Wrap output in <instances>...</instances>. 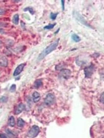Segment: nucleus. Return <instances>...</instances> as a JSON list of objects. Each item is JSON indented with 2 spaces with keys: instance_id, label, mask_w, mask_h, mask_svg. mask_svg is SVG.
Segmentation results:
<instances>
[{
  "instance_id": "obj_1",
  "label": "nucleus",
  "mask_w": 104,
  "mask_h": 138,
  "mask_svg": "<svg viewBox=\"0 0 104 138\" xmlns=\"http://www.w3.org/2000/svg\"><path fill=\"white\" fill-rule=\"evenodd\" d=\"M59 41V39L56 40L52 43L50 44V45L48 46L44 50L42 51L41 53L39 55L37 60L38 61H41L42 59L44 58L46 55L50 54L51 52L53 51L56 49L57 46H58V43Z\"/></svg>"
},
{
  "instance_id": "obj_2",
  "label": "nucleus",
  "mask_w": 104,
  "mask_h": 138,
  "mask_svg": "<svg viewBox=\"0 0 104 138\" xmlns=\"http://www.w3.org/2000/svg\"><path fill=\"white\" fill-rule=\"evenodd\" d=\"M39 132L40 130L38 126L37 125H33L29 130L28 133V136L29 138H35L39 133Z\"/></svg>"
},
{
  "instance_id": "obj_3",
  "label": "nucleus",
  "mask_w": 104,
  "mask_h": 138,
  "mask_svg": "<svg viewBox=\"0 0 104 138\" xmlns=\"http://www.w3.org/2000/svg\"><path fill=\"white\" fill-rule=\"evenodd\" d=\"M55 97L54 94L52 93H48L45 99V103L46 105L50 106L51 105L53 104L55 101Z\"/></svg>"
},
{
  "instance_id": "obj_4",
  "label": "nucleus",
  "mask_w": 104,
  "mask_h": 138,
  "mask_svg": "<svg viewBox=\"0 0 104 138\" xmlns=\"http://www.w3.org/2000/svg\"><path fill=\"white\" fill-rule=\"evenodd\" d=\"M94 71V67L93 65H91L89 67H87L84 69V73L85 76L87 78H89L91 76L93 72Z\"/></svg>"
},
{
  "instance_id": "obj_5",
  "label": "nucleus",
  "mask_w": 104,
  "mask_h": 138,
  "mask_svg": "<svg viewBox=\"0 0 104 138\" xmlns=\"http://www.w3.org/2000/svg\"><path fill=\"white\" fill-rule=\"evenodd\" d=\"M74 15L75 16V19L79 21V22H80L81 23H82L83 25H85L87 27H89L90 26L88 24L87 22L85 21V20L84 19V18L79 13L77 12L74 13Z\"/></svg>"
},
{
  "instance_id": "obj_6",
  "label": "nucleus",
  "mask_w": 104,
  "mask_h": 138,
  "mask_svg": "<svg viewBox=\"0 0 104 138\" xmlns=\"http://www.w3.org/2000/svg\"><path fill=\"white\" fill-rule=\"evenodd\" d=\"M25 66V63H22L20 65H19L15 69V70L13 72V75L14 76H16L18 75H20L21 73V72L23 70Z\"/></svg>"
},
{
  "instance_id": "obj_7",
  "label": "nucleus",
  "mask_w": 104,
  "mask_h": 138,
  "mask_svg": "<svg viewBox=\"0 0 104 138\" xmlns=\"http://www.w3.org/2000/svg\"><path fill=\"white\" fill-rule=\"evenodd\" d=\"M25 105L23 103H20L17 106L15 110L14 113L16 115L22 113L25 110Z\"/></svg>"
},
{
  "instance_id": "obj_8",
  "label": "nucleus",
  "mask_w": 104,
  "mask_h": 138,
  "mask_svg": "<svg viewBox=\"0 0 104 138\" xmlns=\"http://www.w3.org/2000/svg\"><path fill=\"white\" fill-rule=\"evenodd\" d=\"M70 71L69 70L67 69H62V70H61V73H60L61 76L65 79H68L70 76Z\"/></svg>"
},
{
  "instance_id": "obj_9",
  "label": "nucleus",
  "mask_w": 104,
  "mask_h": 138,
  "mask_svg": "<svg viewBox=\"0 0 104 138\" xmlns=\"http://www.w3.org/2000/svg\"><path fill=\"white\" fill-rule=\"evenodd\" d=\"M32 97H33V102L35 103H36L39 101L41 98L40 94L37 92H34L32 95Z\"/></svg>"
},
{
  "instance_id": "obj_10",
  "label": "nucleus",
  "mask_w": 104,
  "mask_h": 138,
  "mask_svg": "<svg viewBox=\"0 0 104 138\" xmlns=\"http://www.w3.org/2000/svg\"><path fill=\"white\" fill-rule=\"evenodd\" d=\"M12 23L15 25H18L19 21V15L15 14L13 15L12 19Z\"/></svg>"
},
{
  "instance_id": "obj_11",
  "label": "nucleus",
  "mask_w": 104,
  "mask_h": 138,
  "mask_svg": "<svg viewBox=\"0 0 104 138\" xmlns=\"http://www.w3.org/2000/svg\"><path fill=\"white\" fill-rule=\"evenodd\" d=\"M15 122L14 117L12 116H10L8 119V125L10 126L13 127L15 125Z\"/></svg>"
},
{
  "instance_id": "obj_12",
  "label": "nucleus",
  "mask_w": 104,
  "mask_h": 138,
  "mask_svg": "<svg viewBox=\"0 0 104 138\" xmlns=\"http://www.w3.org/2000/svg\"><path fill=\"white\" fill-rule=\"evenodd\" d=\"M42 84H43V82H42L41 79H38L35 81L34 86L35 88H38L40 87L42 85Z\"/></svg>"
},
{
  "instance_id": "obj_13",
  "label": "nucleus",
  "mask_w": 104,
  "mask_h": 138,
  "mask_svg": "<svg viewBox=\"0 0 104 138\" xmlns=\"http://www.w3.org/2000/svg\"><path fill=\"white\" fill-rule=\"evenodd\" d=\"M25 125V121L23 119L21 118H19L17 120V125L19 127H23Z\"/></svg>"
},
{
  "instance_id": "obj_14",
  "label": "nucleus",
  "mask_w": 104,
  "mask_h": 138,
  "mask_svg": "<svg viewBox=\"0 0 104 138\" xmlns=\"http://www.w3.org/2000/svg\"><path fill=\"white\" fill-rule=\"evenodd\" d=\"M71 38H72V40L74 41H75V42H79L81 41V38H80V37H79L78 35H77L76 34H72Z\"/></svg>"
},
{
  "instance_id": "obj_15",
  "label": "nucleus",
  "mask_w": 104,
  "mask_h": 138,
  "mask_svg": "<svg viewBox=\"0 0 104 138\" xmlns=\"http://www.w3.org/2000/svg\"><path fill=\"white\" fill-rule=\"evenodd\" d=\"M58 15V13H56H56H52L50 14V18H51L52 20H55V19H56Z\"/></svg>"
},
{
  "instance_id": "obj_16",
  "label": "nucleus",
  "mask_w": 104,
  "mask_h": 138,
  "mask_svg": "<svg viewBox=\"0 0 104 138\" xmlns=\"http://www.w3.org/2000/svg\"><path fill=\"white\" fill-rule=\"evenodd\" d=\"M27 10H28L29 11V12H30V13H31V14L33 15V14H34V10H33V8H30V7H27V8H26L24 9V11H27Z\"/></svg>"
},
{
  "instance_id": "obj_17",
  "label": "nucleus",
  "mask_w": 104,
  "mask_h": 138,
  "mask_svg": "<svg viewBox=\"0 0 104 138\" xmlns=\"http://www.w3.org/2000/svg\"><path fill=\"white\" fill-rule=\"evenodd\" d=\"M56 25V24H49V25L46 26L44 27V29H53L54 26Z\"/></svg>"
},
{
  "instance_id": "obj_18",
  "label": "nucleus",
  "mask_w": 104,
  "mask_h": 138,
  "mask_svg": "<svg viewBox=\"0 0 104 138\" xmlns=\"http://www.w3.org/2000/svg\"><path fill=\"white\" fill-rule=\"evenodd\" d=\"M16 88V86L15 84H12L10 88V91L11 92H14L15 91Z\"/></svg>"
},
{
  "instance_id": "obj_19",
  "label": "nucleus",
  "mask_w": 104,
  "mask_h": 138,
  "mask_svg": "<svg viewBox=\"0 0 104 138\" xmlns=\"http://www.w3.org/2000/svg\"><path fill=\"white\" fill-rule=\"evenodd\" d=\"M100 101L104 104V92H103L101 95V96H100Z\"/></svg>"
},
{
  "instance_id": "obj_20",
  "label": "nucleus",
  "mask_w": 104,
  "mask_h": 138,
  "mask_svg": "<svg viewBox=\"0 0 104 138\" xmlns=\"http://www.w3.org/2000/svg\"><path fill=\"white\" fill-rule=\"evenodd\" d=\"M6 13V10L3 8H0V15H3Z\"/></svg>"
},
{
  "instance_id": "obj_21",
  "label": "nucleus",
  "mask_w": 104,
  "mask_h": 138,
  "mask_svg": "<svg viewBox=\"0 0 104 138\" xmlns=\"http://www.w3.org/2000/svg\"><path fill=\"white\" fill-rule=\"evenodd\" d=\"M0 138H8L7 135L5 134H0Z\"/></svg>"
},
{
  "instance_id": "obj_22",
  "label": "nucleus",
  "mask_w": 104,
  "mask_h": 138,
  "mask_svg": "<svg viewBox=\"0 0 104 138\" xmlns=\"http://www.w3.org/2000/svg\"><path fill=\"white\" fill-rule=\"evenodd\" d=\"M5 33L4 31V29L0 28V33Z\"/></svg>"
},
{
  "instance_id": "obj_23",
  "label": "nucleus",
  "mask_w": 104,
  "mask_h": 138,
  "mask_svg": "<svg viewBox=\"0 0 104 138\" xmlns=\"http://www.w3.org/2000/svg\"><path fill=\"white\" fill-rule=\"evenodd\" d=\"M2 46V42L0 40V48H1Z\"/></svg>"
},
{
  "instance_id": "obj_24",
  "label": "nucleus",
  "mask_w": 104,
  "mask_h": 138,
  "mask_svg": "<svg viewBox=\"0 0 104 138\" xmlns=\"http://www.w3.org/2000/svg\"><path fill=\"white\" fill-rule=\"evenodd\" d=\"M2 25H0V26H2Z\"/></svg>"
}]
</instances>
